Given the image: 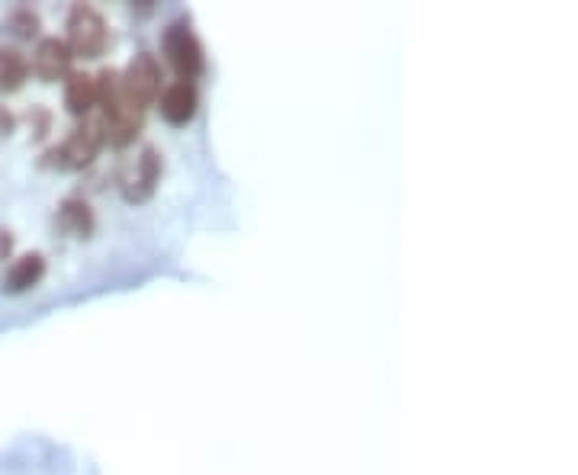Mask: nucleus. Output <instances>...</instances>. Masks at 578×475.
Segmentation results:
<instances>
[{
    "label": "nucleus",
    "instance_id": "obj_1",
    "mask_svg": "<svg viewBox=\"0 0 578 475\" xmlns=\"http://www.w3.org/2000/svg\"><path fill=\"white\" fill-rule=\"evenodd\" d=\"M65 46L80 61L100 58L110 46V29L100 10L90 7V4H74L65 20Z\"/></svg>",
    "mask_w": 578,
    "mask_h": 475
},
{
    "label": "nucleus",
    "instance_id": "obj_2",
    "mask_svg": "<svg viewBox=\"0 0 578 475\" xmlns=\"http://www.w3.org/2000/svg\"><path fill=\"white\" fill-rule=\"evenodd\" d=\"M161 52H164V61L171 65V71L177 74V81L196 84L206 74V52H203V42L196 39L190 23H171L161 33Z\"/></svg>",
    "mask_w": 578,
    "mask_h": 475
},
{
    "label": "nucleus",
    "instance_id": "obj_3",
    "mask_svg": "<svg viewBox=\"0 0 578 475\" xmlns=\"http://www.w3.org/2000/svg\"><path fill=\"white\" fill-rule=\"evenodd\" d=\"M103 148V135L93 119H84L68 132V139L58 148H48L42 158V168H58V170H84L97 161V154Z\"/></svg>",
    "mask_w": 578,
    "mask_h": 475
},
{
    "label": "nucleus",
    "instance_id": "obj_4",
    "mask_svg": "<svg viewBox=\"0 0 578 475\" xmlns=\"http://www.w3.org/2000/svg\"><path fill=\"white\" fill-rule=\"evenodd\" d=\"M164 77H161V65L152 52H139L132 61L126 65V71H120V84H122V94L132 107H139L142 113L158 103L161 90H164Z\"/></svg>",
    "mask_w": 578,
    "mask_h": 475
},
{
    "label": "nucleus",
    "instance_id": "obj_5",
    "mask_svg": "<svg viewBox=\"0 0 578 475\" xmlns=\"http://www.w3.org/2000/svg\"><path fill=\"white\" fill-rule=\"evenodd\" d=\"M74 71V55L58 36H42L29 58V74L39 84H58Z\"/></svg>",
    "mask_w": 578,
    "mask_h": 475
},
{
    "label": "nucleus",
    "instance_id": "obj_6",
    "mask_svg": "<svg viewBox=\"0 0 578 475\" xmlns=\"http://www.w3.org/2000/svg\"><path fill=\"white\" fill-rule=\"evenodd\" d=\"M158 181H161V154L158 148L145 145L135 154V161H129V168L120 174V190L129 202H145L154 193Z\"/></svg>",
    "mask_w": 578,
    "mask_h": 475
},
{
    "label": "nucleus",
    "instance_id": "obj_7",
    "mask_svg": "<svg viewBox=\"0 0 578 475\" xmlns=\"http://www.w3.org/2000/svg\"><path fill=\"white\" fill-rule=\"evenodd\" d=\"M154 107L161 109V119L171 122V126H190L200 113V90H196V84L171 81L161 90Z\"/></svg>",
    "mask_w": 578,
    "mask_h": 475
},
{
    "label": "nucleus",
    "instance_id": "obj_8",
    "mask_svg": "<svg viewBox=\"0 0 578 475\" xmlns=\"http://www.w3.org/2000/svg\"><path fill=\"white\" fill-rule=\"evenodd\" d=\"M46 270H48L46 254H39V251H26V254H20L7 270H4V276H0V293L4 295L29 293V289H36L42 283Z\"/></svg>",
    "mask_w": 578,
    "mask_h": 475
},
{
    "label": "nucleus",
    "instance_id": "obj_9",
    "mask_svg": "<svg viewBox=\"0 0 578 475\" xmlns=\"http://www.w3.org/2000/svg\"><path fill=\"white\" fill-rule=\"evenodd\" d=\"M61 100H65V109L74 116V119L84 122L87 116L97 109V84H93V74L87 71H71L61 81Z\"/></svg>",
    "mask_w": 578,
    "mask_h": 475
},
{
    "label": "nucleus",
    "instance_id": "obj_10",
    "mask_svg": "<svg viewBox=\"0 0 578 475\" xmlns=\"http://www.w3.org/2000/svg\"><path fill=\"white\" fill-rule=\"evenodd\" d=\"M29 81V58L14 46H0V97L20 94Z\"/></svg>",
    "mask_w": 578,
    "mask_h": 475
},
{
    "label": "nucleus",
    "instance_id": "obj_11",
    "mask_svg": "<svg viewBox=\"0 0 578 475\" xmlns=\"http://www.w3.org/2000/svg\"><path fill=\"white\" fill-rule=\"evenodd\" d=\"M55 222H58L65 232L78 234V238H90L93 228H97L93 209L87 206V200H80V196H68V200L58 206V215H55Z\"/></svg>",
    "mask_w": 578,
    "mask_h": 475
},
{
    "label": "nucleus",
    "instance_id": "obj_12",
    "mask_svg": "<svg viewBox=\"0 0 578 475\" xmlns=\"http://www.w3.org/2000/svg\"><path fill=\"white\" fill-rule=\"evenodd\" d=\"M7 33L14 36V39H20V42H39L42 39V20H39V14L36 10H29V7H16V10H10V16H7Z\"/></svg>",
    "mask_w": 578,
    "mask_h": 475
},
{
    "label": "nucleus",
    "instance_id": "obj_13",
    "mask_svg": "<svg viewBox=\"0 0 578 475\" xmlns=\"http://www.w3.org/2000/svg\"><path fill=\"white\" fill-rule=\"evenodd\" d=\"M26 122L33 129V141H46L48 132H52V113L46 107H33L26 113Z\"/></svg>",
    "mask_w": 578,
    "mask_h": 475
},
{
    "label": "nucleus",
    "instance_id": "obj_14",
    "mask_svg": "<svg viewBox=\"0 0 578 475\" xmlns=\"http://www.w3.org/2000/svg\"><path fill=\"white\" fill-rule=\"evenodd\" d=\"M10 254H14V234L10 228H0V261H10Z\"/></svg>",
    "mask_w": 578,
    "mask_h": 475
},
{
    "label": "nucleus",
    "instance_id": "obj_15",
    "mask_svg": "<svg viewBox=\"0 0 578 475\" xmlns=\"http://www.w3.org/2000/svg\"><path fill=\"white\" fill-rule=\"evenodd\" d=\"M16 129V116L10 113L7 107H0V135H14Z\"/></svg>",
    "mask_w": 578,
    "mask_h": 475
}]
</instances>
